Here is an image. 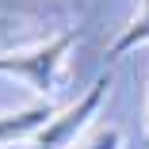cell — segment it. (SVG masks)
Returning a JSON list of instances; mask_svg holds the SVG:
<instances>
[{
    "instance_id": "cell-4",
    "label": "cell",
    "mask_w": 149,
    "mask_h": 149,
    "mask_svg": "<svg viewBox=\"0 0 149 149\" xmlns=\"http://www.w3.org/2000/svg\"><path fill=\"white\" fill-rule=\"evenodd\" d=\"M145 42H149V0H138L134 19L123 27V35L111 42L107 57H111V61H118V57H126L130 50H138V46H145Z\"/></svg>"
},
{
    "instance_id": "cell-2",
    "label": "cell",
    "mask_w": 149,
    "mask_h": 149,
    "mask_svg": "<svg viewBox=\"0 0 149 149\" xmlns=\"http://www.w3.org/2000/svg\"><path fill=\"white\" fill-rule=\"evenodd\" d=\"M107 88H111V77H96L92 84H88V92L77 96L69 107H57V115L50 118V123L27 141L31 149H77L80 145V134L92 126V118L100 115L103 100H107Z\"/></svg>"
},
{
    "instance_id": "cell-3",
    "label": "cell",
    "mask_w": 149,
    "mask_h": 149,
    "mask_svg": "<svg viewBox=\"0 0 149 149\" xmlns=\"http://www.w3.org/2000/svg\"><path fill=\"white\" fill-rule=\"evenodd\" d=\"M57 115V107L50 100H35L15 111H0V145H15V141H31L50 118Z\"/></svg>"
},
{
    "instance_id": "cell-6",
    "label": "cell",
    "mask_w": 149,
    "mask_h": 149,
    "mask_svg": "<svg viewBox=\"0 0 149 149\" xmlns=\"http://www.w3.org/2000/svg\"><path fill=\"white\" fill-rule=\"evenodd\" d=\"M145 138H149V88H145Z\"/></svg>"
},
{
    "instance_id": "cell-1",
    "label": "cell",
    "mask_w": 149,
    "mask_h": 149,
    "mask_svg": "<svg viewBox=\"0 0 149 149\" xmlns=\"http://www.w3.org/2000/svg\"><path fill=\"white\" fill-rule=\"evenodd\" d=\"M73 46H77V31H61L35 46L8 50V54H0V77H12V80L27 84L38 100H50L61 88V73H65Z\"/></svg>"
},
{
    "instance_id": "cell-5",
    "label": "cell",
    "mask_w": 149,
    "mask_h": 149,
    "mask_svg": "<svg viewBox=\"0 0 149 149\" xmlns=\"http://www.w3.org/2000/svg\"><path fill=\"white\" fill-rule=\"evenodd\" d=\"M77 149H123V130L118 126H96L92 134H84Z\"/></svg>"
}]
</instances>
